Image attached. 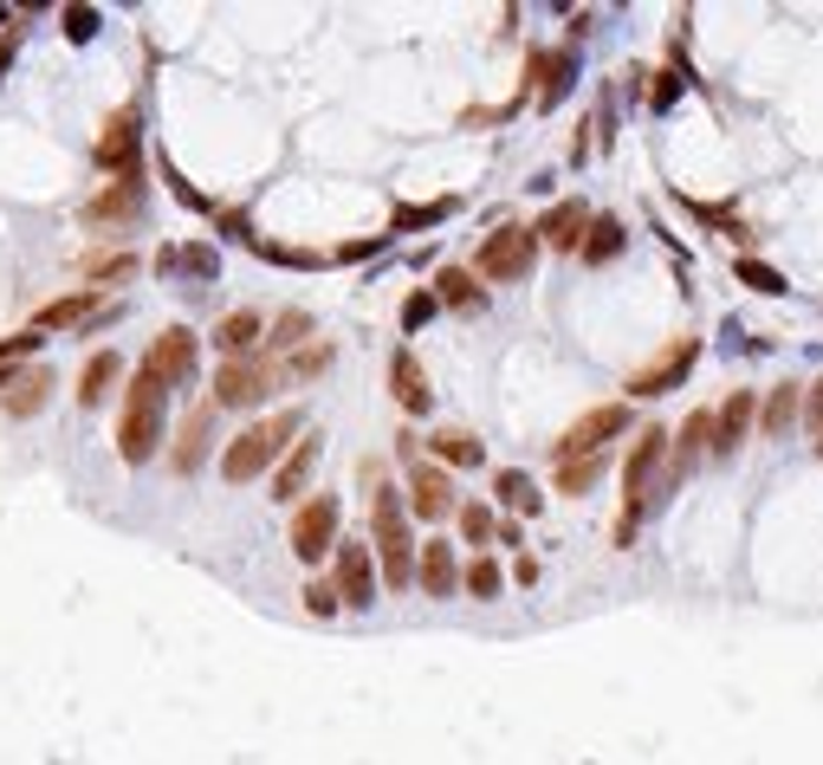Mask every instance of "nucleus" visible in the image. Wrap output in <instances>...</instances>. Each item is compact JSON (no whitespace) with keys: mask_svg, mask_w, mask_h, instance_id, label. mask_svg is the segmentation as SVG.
Returning <instances> with one entry per match:
<instances>
[{"mask_svg":"<svg viewBox=\"0 0 823 765\" xmlns=\"http://www.w3.org/2000/svg\"><path fill=\"white\" fill-rule=\"evenodd\" d=\"M221 234H227V240H247V247H254V228H247V215H240V208H227V215H221Z\"/></svg>","mask_w":823,"mask_h":765,"instance_id":"obj_45","label":"nucleus"},{"mask_svg":"<svg viewBox=\"0 0 823 765\" xmlns=\"http://www.w3.org/2000/svg\"><path fill=\"white\" fill-rule=\"evenodd\" d=\"M584 228H591V208L571 195V201H552L532 234H538V247H552V254H577V247H584Z\"/></svg>","mask_w":823,"mask_h":765,"instance_id":"obj_14","label":"nucleus"},{"mask_svg":"<svg viewBox=\"0 0 823 765\" xmlns=\"http://www.w3.org/2000/svg\"><path fill=\"white\" fill-rule=\"evenodd\" d=\"M305 345H311V311H279L266 331V357H292Z\"/></svg>","mask_w":823,"mask_h":765,"instance_id":"obj_28","label":"nucleus"},{"mask_svg":"<svg viewBox=\"0 0 823 765\" xmlns=\"http://www.w3.org/2000/svg\"><path fill=\"white\" fill-rule=\"evenodd\" d=\"M98 311H105V292L78 286V292H66V299H46V306L33 311V331H39V338H46V331H85Z\"/></svg>","mask_w":823,"mask_h":765,"instance_id":"obj_15","label":"nucleus"},{"mask_svg":"<svg viewBox=\"0 0 823 765\" xmlns=\"http://www.w3.org/2000/svg\"><path fill=\"white\" fill-rule=\"evenodd\" d=\"M299 435H305L299 409H272L266 421H247V428L221 448V480H234V487L260 480L266 467H279V460H286V448H292Z\"/></svg>","mask_w":823,"mask_h":765,"instance_id":"obj_2","label":"nucleus"},{"mask_svg":"<svg viewBox=\"0 0 823 765\" xmlns=\"http://www.w3.org/2000/svg\"><path fill=\"white\" fill-rule=\"evenodd\" d=\"M46 396H52V370H20V377H13V389H7V416L13 421H27V416H39V409H46Z\"/></svg>","mask_w":823,"mask_h":765,"instance_id":"obj_27","label":"nucleus"},{"mask_svg":"<svg viewBox=\"0 0 823 765\" xmlns=\"http://www.w3.org/2000/svg\"><path fill=\"white\" fill-rule=\"evenodd\" d=\"M797 416H804L797 383H779V389L765 396V409H758V435H765V441H785L791 428H797Z\"/></svg>","mask_w":823,"mask_h":765,"instance_id":"obj_23","label":"nucleus"},{"mask_svg":"<svg viewBox=\"0 0 823 765\" xmlns=\"http://www.w3.org/2000/svg\"><path fill=\"white\" fill-rule=\"evenodd\" d=\"M208 441H215V403L188 409V421L176 428V448H169V467H176V474H195V467L208 460Z\"/></svg>","mask_w":823,"mask_h":765,"instance_id":"obj_19","label":"nucleus"},{"mask_svg":"<svg viewBox=\"0 0 823 765\" xmlns=\"http://www.w3.org/2000/svg\"><path fill=\"white\" fill-rule=\"evenodd\" d=\"M162 421H169V389L137 364V377H130V389H123V409H117V455L130 460V467L156 460V448H162Z\"/></svg>","mask_w":823,"mask_h":765,"instance_id":"obj_3","label":"nucleus"},{"mask_svg":"<svg viewBox=\"0 0 823 765\" xmlns=\"http://www.w3.org/2000/svg\"><path fill=\"white\" fill-rule=\"evenodd\" d=\"M435 311H442V306H435V292H409V306H403V331H422Z\"/></svg>","mask_w":823,"mask_h":765,"instance_id":"obj_43","label":"nucleus"},{"mask_svg":"<svg viewBox=\"0 0 823 765\" xmlns=\"http://www.w3.org/2000/svg\"><path fill=\"white\" fill-rule=\"evenodd\" d=\"M577 254H584V260H591V267H603V260H616V254H623V221H616V215H591V228H584V247H577Z\"/></svg>","mask_w":823,"mask_h":765,"instance_id":"obj_29","label":"nucleus"},{"mask_svg":"<svg viewBox=\"0 0 823 765\" xmlns=\"http://www.w3.org/2000/svg\"><path fill=\"white\" fill-rule=\"evenodd\" d=\"M415 584H422V597H454L460 565H454L448 538H422V545H415Z\"/></svg>","mask_w":823,"mask_h":765,"instance_id":"obj_18","label":"nucleus"},{"mask_svg":"<svg viewBox=\"0 0 823 765\" xmlns=\"http://www.w3.org/2000/svg\"><path fill=\"white\" fill-rule=\"evenodd\" d=\"M454 201H422V208H396L389 215V234H409V228H435V221H448Z\"/></svg>","mask_w":823,"mask_h":765,"instance_id":"obj_35","label":"nucleus"},{"mask_svg":"<svg viewBox=\"0 0 823 765\" xmlns=\"http://www.w3.org/2000/svg\"><path fill=\"white\" fill-rule=\"evenodd\" d=\"M260 331H266L260 311H227L221 325H215V350H221V357H254V350H260Z\"/></svg>","mask_w":823,"mask_h":765,"instance_id":"obj_24","label":"nucleus"},{"mask_svg":"<svg viewBox=\"0 0 823 765\" xmlns=\"http://www.w3.org/2000/svg\"><path fill=\"white\" fill-rule=\"evenodd\" d=\"M409 506L422 519H448L454 513V480L448 467H435V460H415L409 467Z\"/></svg>","mask_w":823,"mask_h":765,"instance_id":"obj_17","label":"nucleus"},{"mask_svg":"<svg viewBox=\"0 0 823 765\" xmlns=\"http://www.w3.org/2000/svg\"><path fill=\"white\" fill-rule=\"evenodd\" d=\"M337 565H331V590H337V604L344 610H370L376 604V558H370V545L364 538H337V552H331Z\"/></svg>","mask_w":823,"mask_h":765,"instance_id":"obj_9","label":"nucleus"},{"mask_svg":"<svg viewBox=\"0 0 823 765\" xmlns=\"http://www.w3.org/2000/svg\"><path fill=\"white\" fill-rule=\"evenodd\" d=\"M318 455H325V435H299V441H292V455L272 467V499H286V506H292V499L305 494V480H311Z\"/></svg>","mask_w":823,"mask_h":765,"instance_id":"obj_20","label":"nucleus"},{"mask_svg":"<svg viewBox=\"0 0 823 765\" xmlns=\"http://www.w3.org/2000/svg\"><path fill=\"white\" fill-rule=\"evenodd\" d=\"M493 494H499L506 513H538V487H532V474H519V467H499Z\"/></svg>","mask_w":823,"mask_h":765,"instance_id":"obj_31","label":"nucleus"},{"mask_svg":"<svg viewBox=\"0 0 823 765\" xmlns=\"http://www.w3.org/2000/svg\"><path fill=\"white\" fill-rule=\"evenodd\" d=\"M39 345H46L39 331H13V338H0V370H13V364H20V357H33Z\"/></svg>","mask_w":823,"mask_h":765,"instance_id":"obj_41","label":"nucleus"},{"mask_svg":"<svg viewBox=\"0 0 823 765\" xmlns=\"http://www.w3.org/2000/svg\"><path fill=\"white\" fill-rule=\"evenodd\" d=\"M117 377H123V357H117V350H91V357H85V370H78V403H85V409H98V403L111 396Z\"/></svg>","mask_w":823,"mask_h":765,"instance_id":"obj_25","label":"nucleus"},{"mask_svg":"<svg viewBox=\"0 0 823 765\" xmlns=\"http://www.w3.org/2000/svg\"><path fill=\"white\" fill-rule=\"evenodd\" d=\"M460 584H467L474 597H499V584H506V577H499V565H493V558H474V565L460 572Z\"/></svg>","mask_w":823,"mask_h":765,"instance_id":"obj_37","label":"nucleus"},{"mask_svg":"<svg viewBox=\"0 0 823 765\" xmlns=\"http://www.w3.org/2000/svg\"><path fill=\"white\" fill-rule=\"evenodd\" d=\"M279 364H286V383H311V377H325L331 345H305V350H292V357H279Z\"/></svg>","mask_w":823,"mask_h":765,"instance_id":"obj_34","label":"nucleus"},{"mask_svg":"<svg viewBox=\"0 0 823 765\" xmlns=\"http://www.w3.org/2000/svg\"><path fill=\"white\" fill-rule=\"evenodd\" d=\"M662 467H668V428H642L636 448H629V460H623V494H629V513H623V526H616V545H636V526H642V513H648V499H655Z\"/></svg>","mask_w":823,"mask_h":765,"instance_id":"obj_4","label":"nucleus"},{"mask_svg":"<svg viewBox=\"0 0 823 765\" xmlns=\"http://www.w3.org/2000/svg\"><path fill=\"white\" fill-rule=\"evenodd\" d=\"M752 421H758V396H752V389H733V396L713 409V455H720V460L740 455V448H746V435H752Z\"/></svg>","mask_w":823,"mask_h":765,"instance_id":"obj_13","label":"nucleus"},{"mask_svg":"<svg viewBox=\"0 0 823 765\" xmlns=\"http://www.w3.org/2000/svg\"><path fill=\"white\" fill-rule=\"evenodd\" d=\"M195 364H201V338H195L188 325L156 331V345L143 350V370H150L162 389H188V383H195Z\"/></svg>","mask_w":823,"mask_h":765,"instance_id":"obj_10","label":"nucleus"},{"mask_svg":"<svg viewBox=\"0 0 823 765\" xmlns=\"http://www.w3.org/2000/svg\"><path fill=\"white\" fill-rule=\"evenodd\" d=\"M389 389H396V403H403L409 416H428V409H435V389H428V370H422L415 350H396V357H389Z\"/></svg>","mask_w":823,"mask_h":765,"instance_id":"obj_22","label":"nucleus"},{"mask_svg":"<svg viewBox=\"0 0 823 765\" xmlns=\"http://www.w3.org/2000/svg\"><path fill=\"white\" fill-rule=\"evenodd\" d=\"M130 272H137V254H91V260H85V286L105 292V286L130 279Z\"/></svg>","mask_w":823,"mask_h":765,"instance_id":"obj_32","label":"nucleus"},{"mask_svg":"<svg viewBox=\"0 0 823 765\" xmlns=\"http://www.w3.org/2000/svg\"><path fill=\"white\" fill-rule=\"evenodd\" d=\"M694 364H701V345H694V338H674L648 370L629 377V396H636V403H655V396H668V389H681V383L694 377Z\"/></svg>","mask_w":823,"mask_h":765,"instance_id":"obj_12","label":"nucleus"},{"mask_svg":"<svg viewBox=\"0 0 823 765\" xmlns=\"http://www.w3.org/2000/svg\"><path fill=\"white\" fill-rule=\"evenodd\" d=\"M59 20H66V39H78V46L98 33V7H66Z\"/></svg>","mask_w":823,"mask_h":765,"instance_id":"obj_42","label":"nucleus"},{"mask_svg":"<svg viewBox=\"0 0 823 765\" xmlns=\"http://www.w3.org/2000/svg\"><path fill=\"white\" fill-rule=\"evenodd\" d=\"M674 91H681V85H674V78H662V85L648 91V111H668V105H674Z\"/></svg>","mask_w":823,"mask_h":765,"instance_id":"obj_46","label":"nucleus"},{"mask_svg":"<svg viewBox=\"0 0 823 765\" xmlns=\"http://www.w3.org/2000/svg\"><path fill=\"white\" fill-rule=\"evenodd\" d=\"M137 215H143V176H117L111 189H98L91 195V201H85V221H91V228H105V221H137Z\"/></svg>","mask_w":823,"mask_h":765,"instance_id":"obj_16","label":"nucleus"},{"mask_svg":"<svg viewBox=\"0 0 823 765\" xmlns=\"http://www.w3.org/2000/svg\"><path fill=\"white\" fill-rule=\"evenodd\" d=\"M460 538L467 545H493V506H480V499L460 506Z\"/></svg>","mask_w":823,"mask_h":765,"instance_id":"obj_36","label":"nucleus"},{"mask_svg":"<svg viewBox=\"0 0 823 765\" xmlns=\"http://www.w3.org/2000/svg\"><path fill=\"white\" fill-rule=\"evenodd\" d=\"M428 448H435V467H480V441L467 428H442Z\"/></svg>","mask_w":823,"mask_h":765,"instance_id":"obj_30","label":"nucleus"},{"mask_svg":"<svg viewBox=\"0 0 823 765\" xmlns=\"http://www.w3.org/2000/svg\"><path fill=\"white\" fill-rule=\"evenodd\" d=\"M707 441H713V409H694L681 421V435H668V480H687L694 460L707 455Z\"/></svg>","mask_w":823,"mask_h":765,"instance_id":"obj_21","label":"nucleus"},{"mask_svg":"<svg viewBox=\"0 0 823 765\" xmlns=\"http://www.w3.org/2000/svg\"><path fill=\"white\" fill-rule=\"evenodd\" d=\"M817 455H823V441H817Z\"/></svg>","mask_w":823,"mask_h":765,"instance_id":"obj_49","label":"nucleus"},{"mask_svg":"<svg viewBox=\"0 0 823 765\" xmlns=\"http://www.w3.org/2000/svg\"><path fill=\"white\" fill-rule=\"evenodd\" d=\"M176 267H188L195 279H215L221 260H215V247H176Z\"/></svg>","mask_w":823,"mask_h":765,"instance_id":"obj_40","label":"nucleus"},{"mask_svg":"<svg viewBox=\"0 0 823 765\" xmlns=\"http://www.w3.org/2000/svg\"><path fill=\"white\" fill-rule=\"evenodd\" d=\"M364 487H370V558H376V577L389 590H409L415 584V538H409V513L396 487L383 480V460H364Z\"/></svg>","mask_w":823,"mask_h":765,"instance_id":"obj_1","label":"nucleus"},{"mask_svg":"<svg viewBox=\"0 0 823 765\" xmlns=\"http://www.w3.org/2000/svg\"><path fill=\"white\" fill-rule=\"evenodd\" d=\"M603 467H609V455H597V460H571V467H558V494L564 499H584L591 487L603 480Z\"/></svg>","mask_w":823,"mask_h":765,"instance_id":"obj_33","label":"nucleus"},{"mask_svg":"<svg viewBox=\"0 0 823 765\" xmlns=\"http://www.w3.org/2000/svg\"><path fill=\"white\" fill-rule=\"evenodd\" d=\"M286 383V364L279 357H266V350H254V357H227L221 370H215V409H260L266 396Z\"/></svg>","mask_w":823,"mask_h":765,"instance_id":"obj_5","label":"nucleus"},{"mask_svg":"<svg viewBox=\"0 0 823 765\" xmlns=\"http://www.w3.org/2000/svg\"><path fill=\"white\" fill-rule=\"evenodd\" d=\"M337 552V494H311L292 513V558L299 565H318Z\"/></svg>","mask_w":823,"mask_h":765,"instance_id":"obj_11","label":"nucleus"},{"mask_svg":"<svg viewBox=\"0 0 823 765\" xmlns=\"http://www.w3.org/2000/svg\"><path fill=\"white\" fill-rule=\"evenodd\" d=\"M733 272L746 279L752 292H765V299H779V292H785V279H779V272H772V267H758V260H740V267H733Z\"/></svg>","mask_w":823,"mask_h":765,"instance_id":"obj_39","label":"nucleus"},{"mask_svg":"<svg viewBox=\"0 0 823 765\" xmlns=\"http://www.w3.org/2000/svg\"><path fill=\"white\" fill-rule=\"evenodd\" d=\"M474 267H480V279H487V286H513V279H525V272L538 267V234H532V228H499V234H487Z\"/></svg>","mask_w":823,"mask_h":765,"instance_id":"obj_7","label":"nucleus"},{"mask_svg":"<svg viewBox=\"0 0 823 765\" xmlns=\"http://www.w3.org/2000/svg\"><path fill=\"white\" fill-rule=\"evenodd\" d=\"M616 435H629V409H623V403H597V409H584V416L552 441V467L609 455V441H616Z\"/></svg>","mask_w":823,"mask_h":765,"instance_id":"obj_6","label":"nucleus"},{"mask_svg":"<svg viewBox=\"0 0 823 765\" xmlns=\"http://www.w3.org/2000/svg\"><path fill=\"white\" fill-rule=\"evenodd\" d=\"M13 377H20V370H0V396H7V389H13Z\"/></svg>","mask_w":823,"mask_h":765,"instance_id":"obj_48","label":"nucleus"},{"mask_svg":"<svg viewBox=\"0 0 823 765\" xmlns=\"http://www.w3.org/2000/svg\"><path fill=\"white\" fill-rule=\"evenodd\" d=\"M98 169H111V176H143V111L137 105H117L105 117V137H98Z\"/></svg>","mask_w":823,"mask_h":765,"instance_id":"obj_8","label":"nucleus"},{"mask_svg":"<svg viewBox=\"0 0 823 765\" xmlns=\"http://www.w3.org/2000/svg\"><path fill=\"white\" fill-rule=\"evenodd\" d=\"M305 610H311V616H337L344 604H337V590H331V584L318 577V584H305Z\"/></svg>","mask_w":823,"mask_h":765,"instance_id":"obj_44","label":"nucleus"},{"mask_svg":"<svg viewBox=\"0 0 823 765\" xmlns=\"http://www.w3.org/2000/svg\"><path fill=\"white\" fill-rule=\"evenodd\" d=\"M435 306L448 311H487V292H480V279L460 267H442L435 272Z\"/></svg>","mask_w":823,"mask_h":765,"instance_id":"obj_26","label":"nucleus"},{"mask_svg":"<svg viewBox=\"0 0 823 765\" xmlns=\"http://www.w3.org/2000/svg\"><path fill=\"white\" fill-rule=\"evenodd\" d=\"M804 421L823 435V377H817V389H811V403H804Z\"/></svg>","mask_w":823,"mask_h":765,"instance_id":"obj_47","label":"nucleus"},{"mask_svg":"<svg viewBox=\"0 0 823 765\" xmlns=\"http://www.w3.org/2000/svg\"><path fill=\"white\" fill-rule=\"evenodd\" d=\"M162 182L176 189V201H182V208H195V215H215V201H208L201 189H188L182 176H176V162H169V156H162Z\"/></svg>","mask_w":823,"mask_h":765,"instance_id":"obj_38","label":"nucleus"}]
</instances>
